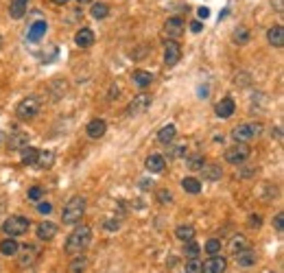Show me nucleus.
Here are the masks:
<instances>
[{
    "label": "nucleus",
    "mask_w": 284,
    "mask_h": 273,
    "mask_svg": "<svg viewBox=\"0 0 284 273\" xmlns=\"http://www.w3.org/2000/svg\"><path fill=\"white\" fill-rule=\"evenodd\" d=\"M175 133H177V129H175V125H166L162 127V129L158 131V140L162 144H171L175 140Z\"/></svg>",
    "instance_id": "23"
},
{
    "label": "nucleus",
    "mask_w": 284,
    "mask_h": 273,
    "mask_svg": "<svg viewBox=\"0 0 284 273\" xmlns=\"http://www.w3.org/2000/svg\"><path fill=\"white\" fill-rule=\"evenodd\" d=\"M27 147H29V136H27V133H18V136H14L9 140V149L11 151H22Z\"/></svg>",
    "instance_id": "27"
},
{
    "label": "nucleus",
    "mask_w": 284,
    "mask_h": 273,
    "mask_svg": "<svg viewBox=\"0 0 284 273\" xmlns=\"http://www.w3.org/2000/svg\"><path fill=\"white\" fill-rule=\"evenodd\" d=\"M86 269H88V258L79 253V258H75L70 262V273H86Z\"/></svg>",
    "instance_id": "31"
},
{
    "label": "nucleus",
    "mask_w": 284,
    "mask_h": 273,
    "mask_svg": "<svg viewBox=\"0 0 284 273\" xmlns=\"http://www.w3.org/2000/svg\"><path fill=\"white\" fill-rule=\"evenodd\" d=\"M40 109H42V103L38 96H27V99H22L20 105L16 107V114L20 120H31L40 114Z\"/></svg>",
    "instance_id": "4"
},
{
    "label": "nucleus",
    "mask_w": 284,
    "mask_h": 273,
    "mask_svg": "<svg viewBox=\"0 0 284 273\" xmlns=\"http://www.w3.org/2000/svg\"><path fill=\"white\" fill-rule=\"evenodd\" d=\"M105 227L110 229V232H116V229H118V221H107Z\"/></svg>",
    "instance_id": "45"
},
{
    "label": "nucleus",
    "mask_w": 284,
    "mask_h": 273,
    "mask_svg": "<svg viewBox=\"0 0 284 273\" xmlns=\"http://www.w3.org/2000/svg\"><path fill=\"white\" fill-rule=\"evenodd\" d=\"M184 253H186L188 258H197L199 253H201V247H199L195 240H186V245H184Z\"/></svg>",
    "instance_id": "33"
},
{
    "label": "nucleus",
    "mask_w": 284,
    "mask_h": 273,
    "mask_svg": "<svg viewBox=\"0 0 284 273\" xmlns=\"http://www.w3.org/2000/svg\"><path fill=\"white\" fill-rule=\"evenodd\" d=\"M284 225V214H282V212H277V214H275V218H273V227H275V232H280L282 234V227Z\"/></svg>",
    "instance_id": "39"
},
{
    "label": "nucleus",
    "mask_w": 284,
    "mask_h": 273,
    "mask_svg": "<svg viewBox=\"0 0 284 273\" xmlns=\"http://www.w3.org/2000/svg\"><path fill=\"white\" fill-rule=\"evenodd\" d=\"M260 131H262L260 123H243L232 129V140L236 144H247V142L256 140V138L260 136Z\"/></svg>",
    "instance_id": "3"
},
{
    "label": "nucleus",
    "mask_w": 284,
    "mask_h": 273,
    "mask_svg": "<svg viewBox=\"0 0 284 273\" xmlns=\"http://www.w3.org/2000/svg\"><path fill=\"white\" fill-rule=\"evenodd\" d=\"M175 236H177L179 240H192L195 238V227L192 225H177V229H175Z\"/></svg>",
    "instance_id": "28"
},
{
    "label": "nucleus",
    "mask_w": 284,
    "mask_h": 273,
    "mask_svg": "<svg viewBox=\"0 0 284 273\" xmlns=\"http://www.w3.org/2000/svg\"><path fill=\"white\" fill-rule=\"evenodd\" d=\"M151 103H153V99H151L149 94L134 96V101H131L129 107H127V116H138V114H144L151 107Z\"/></svg>",
    "instance_id": "7"
},
{
    "label": "nucleus",
    "mask_w": 284,
    "mask_h": 273,
    "mask_svg": "<svg viewBox=\"0 0 284 273\" xmlns=\"http://www.w3.org/2000/svg\"><path fill=\"white\" fill-rule=\"evenodd\" d=\"M205 251H208L210 256L219 253V251H221V240H219V238H210L208 242H205Z\"/></svg>",
    "instance_id": "37"
},
{
    "label": "nucleus",
    "mask_w": 284,
    "mask_h": 273,
    "mask_svg": "<svg viewBox=\"0 0 284 273\" xmlns=\"http://www.w3.org/2000/svg\"><path fill=\"white\" fill-rule=\"evenodd\" d=\"M182 188L188 195H199V192H201V181L197 177H186V179H182Z\"/></svg>",
    "instance_id": "25"
},
{
    "label": "nucleus",
    "mask_w": 284,
    "mask_h": 273,
    "mask_svg": "<svg viewBox=\"0 0 284 273\" xmlns=\"http://www.w3.org/2000/svg\"><path fill=\"white\" fill-rule=\"evenodd\" d=\"M197 14H199V18H201V20H205V18L210 16V9H208V7H201V9L197 11Z\"/></svg>",
    "instance_id": "46"
},
{
    "label": "nucleus",
    "mask_w": 284,
    "mask_h": 273,
    "mask_svg": "<svg viewBox=\"0 0 284 273\" xmlns=\"http://www.w3.org/2000/svg\"><path fill=\"white\" fill-rule=\"evenodd\" d=\"M27 9H29V0H11V5H9L11 20H20V18H24Z\"/></svg>",
    "instance_id": "16"
},
{
    "label": "nucleus",
    "mask_w": 284,
    "mask_h": 273,
    "mask_svg": "<svg viewBox=\"0 0 284 273\" xmlns=\"http://www.w3.org/2000/svg\"><path fill=\"white\" fill-rule=\"evenodd\" d=\"M256 260H258V256H256V251L253 249H249V247H247V249H243V251H236V262H238V266H253L256 264Z\"/></svg>",
    "instance_id": "19"
},
{
    "label": "nucleus",
    "mask_w": 284,
    "mask_h": 273,
    "mask_svg": "<svg viewBox=\"0 0 284 273\" xmlns=\"http://www.w3.org/2000/svg\"><path fill=\"white\" fill-rule=\"evenodd\" d=\"M90 240H92V229L86 227V225L77 227L75 232L68 236V240H66V253H70V256H79V253H83L88 249Z\"/></svg>",
    "instance_id": "1"
},
{
    "label": "nucleus",
    "mask_w": 284,
    "mask_h": 273,
    "mask_svg": "<svg viewBox=\"0 0 284 273\" xmlns=\"http://www.w3.org/2000/svg\"><path fill=\"white\" fill-rule=\"evenodd\" d=\"M201 29H203V24L199 22V20H195V22L190 24V31H192V33H199V31H201Z\"/></svg>",
    "instance_id": "44"
},
{
    "label": "nucleus",
    "mask_w": 284,
    "mask_h": 273,
    "mask_svg": "<svg viewBox=\"0 0 284 273\" xmlns=\"http://www.w3.org/2000/svg\"><path fill=\"white\" fill-rule=\"evenodd\" d=\"M182 57V46L177 44L175 40H168L164 44V64L166 66H175Z\"/></svg>",
    "instance_id": "9"
},
{
    "label": "nucleus",
    "mask_w": 284,
    "mask_h": 273,
    "mask_svg": "<svg viewBox=\"0 0 284 273\" xmlns=\"http://www.w3.org/2000/svg\"><path fill=\"white\" fill-rule=\"evenodd\" d=\"M120 92H118V86H112V92H110V99H116Z\"/></svg>",
    "instance_id": "47"
},
{
    "label": "nucleus",
    "mask_w": 284,
    "mask_h": 273,
    "mask_svg": "<svg viewBox=\"0 0 284 273\" xmlns=\"http://www.w3.org/2000/svg\"><path fill=\"white\" fill-rule=\"evenodd\" d=\"M271 5L275 7L277 14H282V11H284V0H271Z\"/></svg>",
    "instance_id": "43"
},
{
    "label": "nucleus",
    "mask_w": 284,
    "mask_h": 273,
    "mask_svg": "<svg viewBox=\"0 0 284 273\" xmlns=\"http://www.w3.org/2000/svg\"><path fill=\"white\" fill-rule=\"evenodd\" d=\"M53 164H55V153H53V151H40L35 166H40V168H51Z\"/></svg>",
    "instance_id": "22"
},
{
    "label": "nucleus",
    "mask_w": 284,
    "mask_h": 273,
    "mask_svg": "<svg viewBox=\"0 0 284 273\" xmlns=\"http://www.w3.org/2000/svg\"><path fill=\"white\" fill-rule=\"evenodd\" d=\"M75 44L79 48H90L94 44V31L92 29H79L75 35Z\"/></svg>",
    "instance_id": "15"
},
{
    "label": "nucleus",
    "mask_w": 284,
    "mask_h": 273,
    "mask_svg": "<svg viewBox=\"0 0 284 273\" xmlns=\"http://www.w3.org/2000/svg\"><path fill=\"white\" fill-rule=\"evenodd\" d=\"M27 229H29V218H24V216H9L3 223V232L7 236H14V238L27 234Z\"/></svg>",
    "instance_id": "5"
},
{
    "label": "nucleus",
    "mask_w": 284,
    "mask_h": 273,
    "mask_svg": "<svg viewBox=\"0 0 284 273\" xmlns=\"http://www.w3.org/2000/svg\"><path fill=\"white\" fill-rule=\"evenodd\" d=\"M77 3H79V5H90L92 0H77Z\"/></svg>",
    "instance_id": "49"
},
{
    "label": "nucleus",
    "mask_w": 284,
    "mask_h": 273,
    "mask_svg": "<svg viewBox=\"0 0 284 273\" xmlns=\"http://www.w3.org/2000/svg\"><path fill=\"white\" fill-rule=\"evenodd\" d=\"M46 22L44 20H38V22H33L31 24V29L27 31V40L29 42H40L42 40V35H46Z\"/></svg>",
    "instance_id": "17"
},
{
    "label": "nucleus",
    "mask_w": 284,
    "mask_h": 273,
    "mask_svg": "<svg viewBox=\"0 0 284 273\" xmlns=\"http://www.w3.org/2000/svg\"><path fill=\"white\" fill-rule=\"evenodd\" d=\"M234 109H236V103H234V99H221L219 103L214 105V112H216V116L219 118H229L234 114Z\"/></svg>",
    "instance_id": "12"
},
{
    "label": "nucleus",
    "mask_w": 284,
    "mask_h": 273,
    "mask_svg": "<svg viewBox=\"0 0 284 273\" xmlns=\"http://www.w3.org/2000/svg\"><path fill=\"white\" fill-rule=\"evenodd\" d=\"M199 171H201L203 179H208V181H216V179L223 177V171H221L219 164H203Z\"/></svg>",
    "instance_id": "20"
},
{
    "label": "nucleus",
    "mask_w": 284,
    "mask_h": 273,
    "mask_svg": "<svg viewBox=\"0 0 284 273\" xmlns=\"http://www.w3.org/2000/svg\"><path fill=\"white\" fill-rule=\"evenodd\" d=\"M0 51H3V35H0Z\"/></svg>",
    "instance_id": "50"
},
{
    "label": "nucleus",
    "mask_w": 284,
    "mask_h": 273,
    "mask_svg": "<svg viewBox=\"0 0 284 273\" xmlns=\"http://www.w3.org/2000/svg\"><path fill=\"white\" fill-rule=\"evenodd\" d=\"M18 251H20V242H16L14 236L0 242V253H3V256H16Z\"/></svg>",
    "instance_id": "21"
},
{
    "label": "nucleus",
    "mask_w": 284,
    "mask_h": 273,
    "mask_svg": "<svg viewBox=\"0 0 284 273\" xmlns=\"http://www.w3.org/2000/svg\"><path fill=\"white\" fill-rule=\"evenodd\" d=\"M88 136L92 138V140H99V138L105 136V131H107V123L103 118H94V120H90L88 123Z\"/></svg>",
    "instance_id": "11"
},
{
    "label": "nucleus",
    "mask_w": 284,
    "mask_h": 273,
    "mask_svg": "<svg viewBox=\"0 0 284 273\" xmlns=\"http://www.w3.org/2000/svg\"><path fill=\"white\" fill-rule=\"evenodd\" d=\"M151 81H153V75H151V72H147V70H136L134 72V83L138 88H149Z\"/></svg>",
    "instance_id": "24"
},
{
    "label": "nucleus",
    "mask_w": 284,
    "mask_h": 273,
    "mask_svg": "<svg viewBox=\"0 0 284 273\" xmlns=\"http://www.w3.org/2000/svg\"><path fill=\"white\" fill-rule=\"evenodd\" d=\"M83 214H86V199L83 197H72L70 201L64 205L62 221L66 223V225H75V223L81 221Z\"/></svg>",
    "instance_id": "2"
},
{
    "label": "nucleus",
    "mask_w": 284,
    "mask_h": 273,
    "mask_svg": "<svg viewBox=\"0 0 284 273\" xmlns=\"http://www.w3.org/2000/svg\"><path fill=\"white\" fill-rule=\"evenodd\" d=\"M164 33L171 40L182 38V35H184V20H182V18H168L166 24H164Z\"/></svg>",
    "instance_id": "10"
},
{
    "label": "nucleus",
    "mask_w": 284,
    "mask_h": 273,
    "mask_svg": "<svg viewBox=\"0 0 284 273\" xmlns=\"http://www.w3.org/2000/svg\"><path fill=\"white\" fill-rule=\"evenodd\" d=\"M27 197L31 199V201H40V199L44 197V188L42 186H31L29 188V192H27Z\"/></svg>",
    "instance_id": "36"
},
{
    "label": "nucleus",
    "mask_w": 284,
    "mask_h": 273,
    "mask_svg": "<svg viewBox=\"0 0 284 273\" xmlns=\"http://www.w3.org/2000/svg\"><path fill=\"white\" fill-rule=\"evenodd\" d=\"M186 273H201V260L190 258V262H186Z\"/></svg>",
    "instance_id": "38"
},
{
    "label": "nucleus",
    "mask_w": 284,
    "mask_h": 273,
    "mask_svg": "<svg viewBox=\"0 0 284 273\" xmlns=\"http://www.w3.org/2000/svg\"><path fill=\"white\" fill-rule=\"evenodd\" d=\"M38 212H40V214H51V212H53V205L48 203V201H42V203L38 205Z\"/></svg>",
    "instance_id": "41"
},
{
    "label": "nucleus",
    "mask_w": 284,
    "mask_h": 273,
    "mask_svg": "<svg viewBox=\"0 0 284 273\" xmlns=\"http://www.w3.org/2000/svg\"><path fill=\"white\" fill-rule=\"evenodd\" d=\"M249 225H251L253 229H258V227L262 225V218L258 216V214H251V216H249Z\"/></svg>",
    "instance_id": "42"
},
{
    "label": "nucleus",
    "mask_w": 284,
    "mask_h": 273,
    "mask_svg": "<svg viewBox=\"0 0 284 273\" xmlns=\"http://www.w3.org/2000/svg\"><path fill=\"white\" fill-rule=\"evenodd\" d=\"M225 269H227V260L219 256V253H214V256H210L208 260L201 262V273H225Z\"/></svg>",
    "instance_id": "8"
},
{
    "label": "nucleus",
    "mask_w": 284,
    "mask_h": 273,
    "mask_svg": "<svg viewBox=\"0 0 284 273\" xmlns=\"http://www.w3.org/2000/svg\"><path fill=\"white\" fill-rule=\"evenodd\" d=\"M38 153L40 151L33 149V147L22 149V164H27V166H35V162H38Z\"/></svg>",
    "instance_id": "30"
},
{
    "label": "nucleus",
    "mask_w": 284,
    "mask_h": 273,
    "mask_svg": "<svg viewBox=\"0 0 284 273\" xmlns=\"http://www.w3.org/2000/svg\"><path fill=\"white\" fill-rule=\"evenodd\" d=\"M35 258H38V249H35L33 245H27L24 247V251H22V256H20V264L22 266H31L35 262Z\"/></svg>",
    "instance_id": "26"
},
{
    "label": "nucleus",
    "mask_w": 284,
    "mask_h": 273,
    "mask_svg": "<svg viewBox=\"0 0 284 273\" xmlns=\"http://www.w3.org/2000/svg\"><path fill=\"white\" fill-rule=\"evenodd\" d=\"M144 166H147V171H151V173H162L166 168V157L160 153H151L147 157V162H144Z\"/></svg>",
    "instance_id": "13"
},
{
    "label": "nucleus",
    "mask_w": 284,
    "mask_h": 273,
    "mask_svg": "<svg viewBox=\"0 0 284 273\" xmlns=\"http://www.w3.org/2000/svg\"><path fill=\"white\" fill-rule=\"evenodd\" d=\"M35 234H38L40 240H53L57 236V225L55 223H51V221H44V223H40L38 225Z\"/></svg>",
    "instance_id": "14"
},
{
    "label": "nucleus",
    "mask_w": 284,
    "mask_h": 273,
    "mask_svg": "<svg viewBox=\"0 0 284 273\" xmlns=\"http://www.w3.org/2000/svg\"><path fill=\"white\" fill-rule=\"evenodd\" d=\"M158 199H160L162 203H171V201H173V195H171L168 190H160V192H158Z\"/></svg>",
    "instance_id": "40"
},
{
    "label": "nucleus",
    "mask_w": 284,
    "mask_h": 273,
    "mask_svg": "<svg viewBox=\"0 0 284 273\" xmlns=\"http://www.w3.org/2000/svg\"><path fill=\"white\" fill-rule=\"evenodd\" d=\"M234 42H236V44H247V42H249V31H247L245 27L236 29V31H234Z\"/></svg>",
    "instance_id": "34"
},
{
    "label": "nucleus",
    "mask_w": 284,
    "mask_h": 273,
    "mask_svg": "<svg viewBox=\"0 0 284 273\" xmlns=\"http://www.w3.org/2000/svg\"><path fill=\"white\" fill-rule=\"evenodd\" d=\"M229 247H232V251L234 253H236V251H243V249H247V247H249V240H247L245 238V236H234V238H232V245H229Z\"/></svg>",
    "instance_id": "32"
},
{
    "label": "nucleus",
    "mask_w": 284,
    "mask_h": 273,
    "mask_svg": "<svg viewBox=\"0 0 284 273\" xmlns=\"http://www.w3.org/2000/svg\"><path fill=\"white\" fill-rule=\"evenodd\" d=\"M203 164H205V160H203V155H199V153L188 157V168H190V171H199Z\"/></svg>",
    "instance_id": "35"
},
{
    "label": "nucleus",
    "mask_w": 284,
    "mask_h": 273,
    "mask_svg": "<svg viewBox=\"0 0 284 273\" xmlns=\"http://www.w3.org/2000/svg\"><path fill=\"white\" fill-rule=\"evenodd\" d=\"M90 14H92L94 20H105V18L110 16V7H107V5H103V3H96V5H92Z\"/></svg>",
    "instance_id": "29"
},
{
    "label": "nucleus",
    "mask_w": 284,
    "mask_h": 273,
    "mask_svg": "<svg viewBox=\"0 0 284 273\" xmlns=\"http://www.w3.org/2000/svg\"><path fill=\"white\" fill-rule=\"evenodd\" d=\"M267 40H269V44H271V46L282 48V46H284V29L280 27V24L271 27L269 31H267Z\"/></svg>",
    "instance_id": "18"
},
{
    "label": "nucleus",
    "mask_w": 284,
    "mask_h": 273,
    "mask_svg": "<svg viewBox=\"0 0 284 273\" xmlns=\"http://www.w3.org/2000/svg\"><path fill=\"white\" fill-rule=\"evenodd\" d=\"M55 5H66V3H70V0H53Z\"/></svg>",
    "instance_id": "48"
},
{
    "label": "nucleus",
    "mask_w": 284,
    "mask_h": 273,
    "mask_svg": "<svg viewBox=\"0 0 284 273\" xmlns=\"http://www.w3.org/2000/svg\"><path fill=\"white\" fill-rule=\"evenodd\" d=\"M251 155V151L247 144H234L225 151V162L227 164H245L247 157Z\"/></svg>",
    "instance_id": "6"
}]
</instances>
